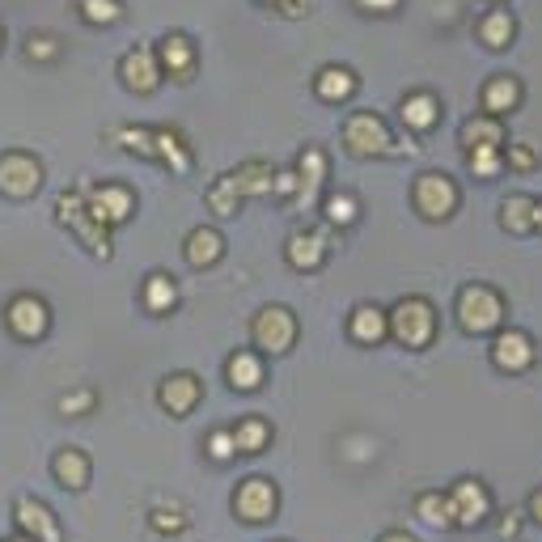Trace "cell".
I'll return each mask as SVG.
<instances>
[{
	"label": "cell",
	"mask_w": 542,
	"mask_h": 542,
	"mask_svg": "<svg viewBox=\"0 0 542 542\" xmlns=\"http://www.w3.org/2000/svg\"><path fill=\"white\" fill-rule=\"evenodd\" d=\"M492 360L504 373H526L538 360V348H534V339L526 331H500L496 343H492Z\"/></svg>",
	"instance_id": "cell-14"
},
{
	"label": "cell",
	"mask_w": 542,
	"mask_h": 542,
	"mask_svg": "<svg viewBox=\"0 0 542 542\" xmlns=\"http://www.w3.org/2000/svg\"><path fill=\"white\" fill-rule=\"evenodd\" d=\"M5 327L22 339V343H39L51 327V310H47V301L43 297H34V293H17L9 305H5Z\"/></svg>",
	"instance_id": "cell-10"
},
{
	"label": "cell",
	"mask_w": 542,
	"mask_h": 542,
	"mask_svg": "<svg viewBox=\"0 0 542 542\" xmlns=\"http://www.w3.org/2000/svg\"><path fill=\"white\" fill-rule=\"evenodd\" d=\"M449 504H454V521L458 526H483L487 517H492V496H487V487L479 479H458L449 487Z\"/></svg>",
	"instance_id": "cell-12"
},
{
	"label": "cell",
	"mask_w": 542,
	"mask_h": 542,
	"mask_svg": "<svg viewBox=\"0 0 542 542\" xmlns=\"http://www.w3.org/2000/svg\"><path fill=\"white\" fill-rule=\"evenodd\" d=\"M60 56V43L51 39V34H30L26 39V60H34V64H51Z\"/></svg>",
	"instance_id": "cell-42"
},
{
	"label": "cell",
	"mask_w": 542,
	"mask_h": 542,
	"mask_svg": "<svg viewBox=\"0 0 542 542\" xmlns=\"http://www.w3.org/2000/svg\"><path fill=\"white\" fill-rule=\"evenodd\" d=\"M149 526L157 534H178V530H187V513L178 509V504H161V509L149 513Z\"/></svg>",
	"instance_id": "cell-40"
},
{
	"label": "cell",
	"mask_w": 542,
	"mask_h": 542,
	"mask_svg": "<svg viewBox=\"0 0 542 542\" xmlns=\"http://www.w3.org/2000/svg\"><path fill=\"white\" fill-rule=\"evenodd\" d=\"M513 34H517V22H513V13L496 5L492 13H483V22H479V43L483 47H492V51H504L513 43Z\"/></svg>",
	"instance_id": "cell-30"
},
{
	"label": "cell",
	"mask_w": 542,
	"mask_h": 542,
	"mask_svg": "<svg viewBox=\"0 0 542 542\" xmlns=\"http://www.w3.org/2000/svg\"><path fill=\"white\" fill-rule=\"evenodd\" d=\"M233 183H238L242 200H263V195H271V183H276V166H267V161H246V166L229 170Z\"/></svg>",
	"instance_id": "cell-27"
},
{
	"label": "cell",
	"mask_w": 542,
	"mask_h": 542,
	"mask_svg": "<svg viewBox=\"0 0 542 542\" xmlns=\"http://www.w3.org/2000/svg\"><path fill=\"white\" fill-rule=\"evenodd\" d=\"M521 106V81L517 77H492L483 85V115H509V111H517Z\"/></svg>",
	"instance_id": "cell-24"
},
{
	"label": "cell",
	"mask_w": 542,
	"mask_h": 542,
	"mask_svg": "<svg viewBox=\"0 0 542 542\" xmlns=\"http://www.w3.org/2000/svg\"><path fill=\"white\" fill-rule=\"evenodd\" d=\"M140 301H144V310L157 314V318L174 314V305H178V284H174V276H166V271H153V276L144 280V288H140Z\"/></svg>",
	"instance_id": "cell-26"
},
{
	"label": "cell",
	"mask_w": 542,
	"mask_h": 542,
	"mask_svg": "<svg viewBox=\"0 0 542 542\" xmlns=\"http://www.w3.org/2000/svg\"><path fill=\"white\" fill-rule=\"evenodd\" d=\"M43 178H47V170L34 153H26V149L0 153V195H5V200H34Z\"/></svg>",
	"instance_id": "cell-6"
},
{
	"label": "cell",
	"mask_w": 542,
	"mask_h": 542,
	"mask_svg": "<svg viewBox=\"0 0 542 542\" xmlns=\"http://www.w3.org/2000/svg\"><path fill=\"white\" fill-rule=\"evenodd\" d=\"M348 335L356 343H365V348H373V343H382L390 335V314L382 310V305H356V310L348 314Z\"/></svg>",
	"instance_id": "cell-21"
},
{
	"label": "cell",
	"mask_w": 542,
	"mask_h": 542,
	"mask_svg": "<svg viewBox=\"0 0 542 542\" xmlns=\"http://www.w3.org/2000/svg\"><path fill=\"white\" fill-rule=\"evenodd\" d=\"M94 403H98V394L94 390H89V386H81V390H68V394H60V415H68V420H72V415H89V411H94Z\"/></svg>",
	"instance_id": "cell-41"
},
{
	"label": "cell",
	"mask_w": 542,
	"mask_h": 542,
	"mask_svg": "<svg viewBox=\"0 0 542 542\" xmlns=\"http://www.w3.org/2000/svg\"><path fill=\"white\" fill-rule=\"evenodd\" d=\"M115 144H123V149L136 157L157 161V128H136V123H128V128L115 132Z\"/></svg>",
	"instance_id": "cell-35"
},
{
	"label": "cell",
	"mask_w": 542,
	"mask_h": 542,
	"mask_svg": "<svg viewBox=\"0 0 542 542\" xmlns=\"http://www.w3.org/2000/svg\"><path fill=\"white\" fill-rule=\"evenodd\" d=\"M13 526H17V534H26L34 542H64V530H60L56 513H51L43 500H34V496H17Z\"/></svg>",
	"instance_id": "cell-11"
},
{
	"label": "cell",
	"mask_w": 542,
	"mask_h": 542,
	"mask_svg": "<svg viewBox=\"0 0 542 542\" xmlns=\"http://www.w3.org/2000/svg\"><path fill=\"white\" fill-rule=\"evenodd\" d=\"M454 314H458V327L466 335H492L504 322V297L487 284H466L458 293Z\"/></svg>",
	"instance_id": "cell-2"
},
{
	"label": "cell",
	"mask_w": 542,
	"mask_h": 542,
	"mask_svg": "<svg viewBox=\"0 0 542 542\" xmlns=\"http://www.w3.org/2000/svg\"><path fill=\"white\" fill-rule=\"evenodd\" d=\"M242 204H246V200H242L238 183H233V174H221V178H216V183L208 187V208H212L216 216H238Z\"/></svg>",
	"instance_id": "cell-34"
},
{
	"label": "cell",
	"mask_w": 542,
	"mask_h": 542,
	"mask_svg": "<svg viewBox=\"0 0 542 542\" xmlns=\"http://www.w3.org/2000/svg\"><path fill=\"white\" fill-rule=\"evenodd\" d=\"M504 166L517 170V174H530L538 166V153L530 149V144H509V153H504Z\"/></svg>",
	"instance_id": "cell-43"
},
{
	"label": "cell",
	"mask_w": 542,
	"mask_h": 542,
	"mask_svg": "<svg viewBox=\"0 0 542 542\" xmlns=\"http://www.w3.org/2000/svg\"><path fill=\"white\" fill-rule=\"evenodd\" d=\"M297 314L288 305H263V310L250 318V339H255V352L263 356H284L293 352L297 343Z\"/></svg>",
	"instance_id": "cell-4"
},
{
	"label": "cell",
	"mask_w": 542,
	"mask_h": 542,
	"mask_svg": "<svg viewBox=\"0 0 542 542\" xmlns=\"http://www.w3.org/2000/svg\"><path fill=\"white\" fill-rule=\"evenodd\" d=\"M322 216H327L331 225L348 229L356 216H360V200H356L352 191H331V195H327V204H322Z\"/></svg>",
	"instance_id": "cell-36"
},
{
	"label": "cell",
	"mask_w": 542,
	"mask_h": 542,
	"mask_svg": "<svg viewBox=\"0 0 542 542\" xmlns=\"http://www.w3.org/2000/svg\"><path fill=\"white\" fill-rule=\"evenodd\" d=\"M314 94L322 102H348L356 94V72L352 68H339V64L322 68L318 77H314Z\"/></svg>",
	"instance_id": "cell-29"
},
{
	"label": "cell",
	"mask_w": 542,
	"mask_h": 542,
	"mask_svg": "<svg viewBox=\"0 0 542 542\" xmlns=\"http://www.w3.org/2000/svg\"><path fill=\"white\" fill-rule=\"evenodd\" d=\"M343 149H348L352 157H365L369 161V157L399 153V144H394V136H390L382 115L356 111V115H348V123H343Z\"/></svg>",
	"instance_id": "cell-5"
},
{
	"label": "cell",
	"mask_w": 542,
	"mask_h": 542,
	"mask_svg": "<svg viewBox=\"0 0 542 542\" xmlns=\"http://www.w3.org/2000/svg\"><path fill=\"white\" fill-rule=\"evenodd\" d=\"M204 454L212 462H233L238 458V441H233V428H212L204 437Z\"/></svg>",
	"instance_id": "cell-39"
},
{
	"label": "cell",
	"mask_w": 542,
	"mask_h": 542,
	"mask_svg": "<svg viewBox=\"0 0 542 542\" xmlns=\"http://www.w3.org/2000/svg\"><path fill=\"white\" fill-rule=\"evenodd\" d=\"M85 195V208L94 212V221H102L106 229H115L123 221H132L136 212V195L123 183H77Z\"/></svg>",
	"instance_id": "cell-7"
},
{
	"label": "cell",
	"mask_w": 542,
	"mask_h": 542,
	"mask_svg": "<svg viewBox=\"0 0 542 542\" xmlns=\"http://www.w3.org/2000/svg\"><path fill=\"white\" fill-rule=\"evenodd\" d=\"M284 259L297 271H318L322 259H327V238H322L318 229H297L293 238H288V246H284Z\"/></svg>",
	"instance_id": "cell-22"
},
{
	"label": "cell",
	"mask_w": 542,
	"mask_h": 542,
	"mask_svg": "<svg viewBox=\"0 0 542 542\" xmlns=\"http://www.w3.org/2000/svg\"><path fill=\"white\" fill-rule=\"evenodd\" d=\"M233 441H238V454H263L271 445V424L263 415H246V420L233 424Z\"/></svg>",
	"instance_id": "cell-32"
},
{
	"label": "cell",
	"mask_w": 542,
	"mask_h": 542,
	"mask_svg": "<svg viewBox=\"0 0 542 542\" xmlns=\"http://www.w3.org/2000/svg\"><path fill=\"white\" fill-rule=\"evenodd\" d=\"M280 509V492L276 483L263 479V475H250L238 483V492H233V513H238V521H246V526H263V521H271Z\"/></svg>",
	"instance_id": "cell-9"
},
{
	"label": "cell",
	"mask_w": 542,
	"mask_h": 542,
	"mask_svg": "<svg viewBox=\"0 0 542 542\" xmlns=\"http://www.w3.org/2000/svg\"><path fill=\"white\" fill-rule=\"evenodd\" d=\"M225 382L229 390H238V394H250V390H259L267 382V369H263V356L255 348H238L229 360H225Z\"/></svg>",
	"instance_id": "cell-17"
},
{
	"label": "cell",
	"mask_w": 542,
	"mask_h": 542,
	"mask_svg": "<svg viewBox=\"0 0 542 542\" xmlns=\"http://www.w3.org/2000/svg\"><path fill=\"white\" fill-rule=\"evenodd\" d=\"M377 542H415V538H411L407 530H386V534L377 538Z\"/></svg>",
	"instance_id": "cell-49"
},
{
	"label": "cell",
	"mask_w": 542,
	"mask_h": 542,
	"mask_svg": "<svg viewBox=\"0 0 542 542\" xmlns=\"http://www.w3.org/2000/svg\"><path fill=\"white\" fill-rule=\"evenodd\" d=\"M390 335L411 352L428 348V343L437 339V310H432L424 297H403L390 310Z\"/></svg>",
	"instance_id": "cell-3"
},
{
	"label": "cell",
	"mask_w": 542,
	"mask_h": 542,
	"mask_svg": "<svg viewBox=\"0 0 542 542\" xmlns=\"http://www.w3.org/2000/svg\"><path fill=\"white\" fill-rule=\"evenodd\" d=\"M56 221L68 229V233H77V242L89 250L94 259H111V229H106L102 221H94V212L85 208V195L81 187H68L60 200H56Z\"/></svg>",
	"instance_id": "cell-1"
},
{
	"label": "cell",
	"mask_w": 542,
	"mask_h": 542,
	"mask_svg": "<svg viewBox=\"0 0 542 542\" xmlns=\"http://www.w3.org/2000/svg\"><path fill=\"white\" fill-rule=\"evenodd\" d=\"M462 149H475V144H504V128L496 115H479V119H466L462 123Z\"/></svg>",
	"instance_id": "cell-33"
},
{
	"label": "cell",
	"mask_w": 542,
	"mask_h": 542,
	"mask_svg": "<svg viewBox=\"0 0 542 542\" xmlns=\"http://www.w3.org/2000/svg\"><path fill=\"white\" fill-rule=\"evenodd\" d=\"M415 517L424 521L428 530H454V504H449V492H420L415 496Z\"/></svg>",
	"instance_id": "cell-28"
},
{
	"label": "cell",
	"mask_w": 542,
	"mask_h": 542,
	"mask_svg": "<svg viewBox=\"0 0 542 542\" xmlns=\"http://www.w3.org/2000/svg\"><path fill=\"white\" fill-rule=\"evenodd\" d=\"M157 161L170 174H187L191 170V149L174 128H157Z\"/></svg>",
	"instance_id": "cell-31"
},
{
	"label": "cell",
	"mask_w": 542,
	"mask_h": 542,
	"mask_svg": "<svg viewBox=\"0 0 542 542\" xmlns=\"http://www.w3.org/2000/svg\"><path fill=\"white\" fill-rule=\"evenodd\" d=\"M496 5H504V0H496Z\"/></svg>",
	"instance_id": "cell-54"
},
{
	"label": "cell",
	"mask_w": 542,
	"mask_h": 542,
	"mask_svg": "<svg viewBox=\"0 0 542 542\" xmlns=\"http://www.w3.org/2000/svg\"><path fill=\"white\" fill-rule=\"evenodd\" d=\"M119 81L132 89V94H153V89L166 81V72L157 64V51L153 47H132L128 56L119 60Z\"/></svg>",
	"instance_id": "cell-13"
},
{
	"label": "cell",
	"mask_w": 542,
	"mask_h": 542,
	"mask_svg": "<svg viewBox=\"0 0 542 542\" xmlns=\"http://www.w3.org/2000/svg\"><path fill=\"white\" fill-rule=\"evenodd\" d=\"M538 233H542V200H538Z\"/></svg>",
	"instance_id": "cell-51"
},
{
	"label": "cell",
	"mask_w": 542,
	"mask_h": 542,
	"mask_svg": "<svg viewBox=\"0 0 542 542\" xmlns=\"http://www.w3.org/2000/svg\"><path fill=\"white\" fill-rule=\"evenodd\" d=\"M9 542H34V538H26V534H17V538H9Z\"/></svg>",
	"instance_id": "cell-50"
},
{
	"label": "cell",
	"mask_w": 542,
	"mask_h": 542,
	"mask_svg": "<svg viewBox=\"0 0 542 542\" xmlns=\"http://www.w3.org/2000/svg\"><path fill=\"white\" fill-rule=\"evenodd\" d=\"M517 526H521V509H509V513H504V517H500V534H504V538H509V542L517 538Z\"/></svg>",
	"instance_id": "cell-45"
},
{
	"label": "cell",
	"mask_w": 542,
	"mask_h": 542,
	"mask_svg": "<svg viewBox=\"0 0 542 542\" xmlns=\"http://www.w3.org/2000/svg\"><path fill=\"white\" fill-rule=\"evenodd\" d=\"M466 157H471V174H475V178H496V174H504L500 144H475V149H466Z\"/></svg>",
	"instance_id": "cell-37"
},
{
	"label": "cell",
	"mask_w": 542,
	"mask_h": 542,
	"mask_svg": "<svg viewBox=\"0 0 542 542\" xmlns=\"http://www.w3.org/2000/svg\"><path fill=\"white\" fill-rule=\"evenodd\" d=\"M280 13L284 17H305L310 13V0H280Z\"/></svg>",
	"instance_id": "cell-47"
},
{
	"label": "cell",
	"mask_w": 542,
	"mask_h": 542,
	"mask_svg": "<svg viewBox=\"0 0 542 542\" xmlns=\"http://www.w3.org/2000/svg\"><path fill=\"white\" fill-rule=\"evenodd\" d=\"M297 170H276V183H271V195H280V200H297Z\"/></svg>",
	"instance_id": "cell-44"
},
{
	"label": "cell",
	"mask_w": 542,
	"mask_h": 542,
	"mask_svg": "<svg viewBox=\"0 0 542 542\" xmlns=\"http://www.w3.org/2000/svg\"><path fill=\"white\" fill-rule=\"evenodd\" d=\"M399 119H403V128L407 132H432L437 128V119H441V102L437 94H428V89H411V94L399 102Z\"/></svg>",
	"instance_id": "cell-19"
},
{
	"label": "cell",
	"mask_w": 542,
	"mask_h": 542,
	"mask_svg": "<svg viewBox=\"0 0 542 542\" xmlns=\"http://www.w3.org/2000/svg\"><path fill=\"white\" fill-rule=\"evenodd\" d=\"M77 9H81V17L89 26H111V22H119V17H123L119 0H77Z\"/></svg>",
	"instance_id": "cell-38"
},
{
	"label": "cell",
	"mask_w": 542,
	"mask_h": 542,
	"mask_svg": "<svg viewBox=\"0 0 542 542\" xmlns=\"http://www.w3.org/2000/svg\"><path fill=\"white\" fill-rule=\"evenodd\" d=\"M411 200H415V212H420L424 221H449V216L458 212V187H454V178L428 170V174L415 178Z\"/></svg>",
	"instance_id": "cell-8"
},
{
	"label": "cell",
	"mask_w": 542,
	"mask_h": 542,
	"mask_svg": "<svg viewBox=\"0 0 542 542\" xmlns=\"http://www.w3.org/2000/svg\"><path fill=\"white\" fill-rule=\"evenodd\" d=\"M297 208H314L318 204V195H322V183H327V153L318 149V144H310V149H301L297 157Z\"/></svg>",
	"instance_id": "cell-16"
},
{
	"label": "cell",
	"mask_w": 542,
	"mask_h": 542,
	"mask_svg": "<svg viewBox=\"0 0 542 542\" xmlns=\"http://www.w3.org/2000/svg\"><path fill=\"white\" fill-rule=\"evenodd\" d=\"M267 5H280V0H267Z\"/></svg>",
	"instance_id": "cell-53"
},
{
	"label": "cell",
	"mask_w": 542,
	"mask_h": 542,
	"mask_svg": "<svg viewBox=\"0 0 542 542\" xmlns=\"http://www.w3.org/2000/svg\"><path fill=\"white\" fill-rule=\"evenodd\" d=\"M51 475L64 492H85L89 479H94V462H89L85 449H60L56 458H51Z\"/></svg>",
	"instance_id": "cell-20"
},
{
	"label": "cell",
	"mask_w": 542,
	"mask_h": 542,
	"mask_svg": "<svg viewBox=\"0 0 542 542\" xmlns=\"http://www.w3.org/2000/svg\"><path fill=\"white\" fill-rule=\"evenodd\" d=\"M183 259L191 267H212V263H221L225 259V238L216 233L212 225H200V229H191L187 233V242H183Z\"/></svg>",
	"instance_id": "cell-23"
},
{
	"label": "cell",
	"mask_w": 542,
	"mask_h": 542,
	"mask_svg": "<svg viewBox=\"0 0 542 542\" xmlns=\"http://www.w3.org/2000/svg\"><path fill=\"white\" fill-rule=\"evenodd\" d=\"M0 51H5V26H0Z\"/></svg>",
	"instance_id": "cell-52"
},
{
	"label": "cell",
	"mask_w": 542,
	"mask_h": 542,
	"mask_svg": "<svg viewBox=\"0 0 542 542\" xmlns=\"http://www.w3.org/2000/svg\"><path fill=\"white\" fill-rule=\"evenodd\" d=\"M200 399H204V386L195 373H170L166 382L157 386V403L170 415H191L195 407H200Z\"/></svg>",
	"instance_id": "cell-15"
},
{
	"label": "cell",
	"mask_w": 542,
	"mask_h": 542,
	"mask_svg": "<svg viewBox=\"0 0 542 542\" xmlns=\"http://www.w3.org/2000/svg\"><path fill=\"white\" fill-rule=\"evenodd\" d=\"M526 513L538 521V526H542V487H538V492L530 496V504H526Z\"/></svg>",
	"instance_id": "cell-48"
},
{
	"label": "cell",
	"mask_w": 542,
	"mask_h": 542,
	"mask_svg": "<svg viewBox=\"0 0 542 542\" xmlns=\"http://www.w3.org/2000/svg\"><path fill=\"white\" fill-rule=\"evenodd\" d=\"M500 225L513 233V238H526V233L538 229V200L530 195H509V200L500 204Z\"/></svg>",
	"instance_id": "cell-25"
},
{
	"label": "cell",
	"mask_w": 542,
	"mask_h": 542,
	"mask_svg": "<svg viewBox=\"0 0 542 542\" xmlns=\"http://www.w3.org/2000/svg\"><path fill=\"white\" fill-rule=\"evenodd\" d=\"M356 5L365 9V13H394V9L403 5V0H356Z\"/></svg>",
	"instance_id": "cell-46"
},
{
	"label": "cell",
	"mask_w": 542,
	"mask_h": 542,
	"mask_svg": "<svg viewBox=\"0 0 542 542\" xmlns=\"http://www.w3.org/2000/svg\"><path fill=\"white\" fill-rule=\"evenodd\" d=\"M157 64L166 77H178V81H191L195 72V43L187 39V34H166V39L157 43Z\"/></svg>",
	"instance_id": "cell-18"
}]
</instances>
